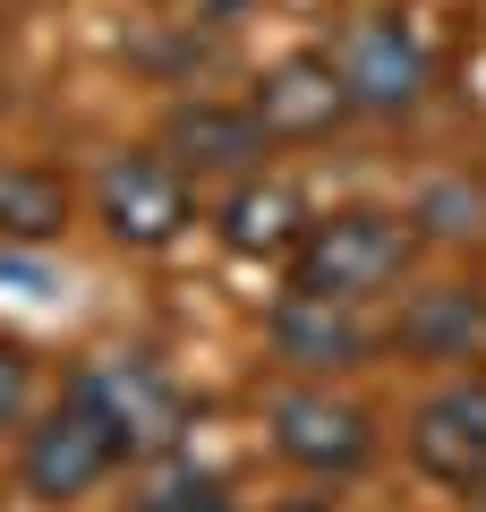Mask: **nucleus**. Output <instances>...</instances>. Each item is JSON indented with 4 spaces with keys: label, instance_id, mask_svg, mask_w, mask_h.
<instances>
[{
    "label": "nucleus",
    "instance_id": "obj_1",
    "mask_svg": "<svg viewBox=\"0 0 486 512\" xmlns=\"http://www.w3.org/2000/svg\"><path fill=\"white\" fill-rule=\"evenodd\" d=\"M418 231L401 214H376V205H342V214L307 222V239L290 248V291H324V299H376L401 282Z\"/></svg>",
    "mask_w": 486,
    "mask_h": 512
},
{
    "label": "nucleus",
    "instance_id": "obj_11",
    "mask_svg": "<svg viewBox=\"0 0 486 512\" xmlns=\"http://www.w3.org/2000/svg\"><path fill=\"white\" fill-rule=\"evenodd\" d=\"M265 146L273 137H265V120L248 103H180L162 120V154L180 171H248Z\"/></svg>",
    "mask_w": 486,
    "mask_h": 512
},
{
    "label": "nucleus",
    "instance_id": "obj_16",
    "mask_svg": "<svg viewBox=\"0 0 486 512\" xmlns=\"http://www.w3.org/2000/svg\"><path fill=\"white\" fill-rule=\"evenodd\" d=\"M282 512H333V504H282Z\"/></svg>",
    "mask_w": 486,
    "mask_h": 512
},
{
    "label": "nucleus",
    "instance_id": "obj_8",
    "mask_svg": "<svg viewBox=\"0 0 486 512\" xmlns=\"http://www.w3.org/2000/svg\"><path fill=\"white\" fill-rule=\"evenodd\" d=\"M342 77H350V103L359 111H384V120H393V111H418L435 60L401 18H367V26H350V43H342Z\"/></svg>",
    "mask_w": 486,
    "mask_h": 512
},
{
    "label": "nucleus",
    "instance_id": "obj_10",
    "mask_svg": "<svg viewBox=\"0 0 486 512\" xmlns=\"http://www.w3.org/2000/svg\"><path fill=\"white\" fill-rule=\"evenodd\" d=\"M273 350L307 376H333V367H359L376 350V333L359 325V299H324V291H282L273 299Z\"/></svg>",
    "mask_w": 486,
    "mask_h": 512
},
{
    "label": "nucleus",
    "instance_id": "obj_15",
    "mask_svg": "<svg viewBox=\"0 0 486 512\" xmlns=\"http://www.w3.org/2000/svg\"><path fill=\"white\" fill-rule=\"evenodd\" d=\"M26 402H35V359L18 342H0V427H18Z\"/></svg>",
    "mask_w": 486,
    "mask_h": 512
},
{
    "label": "nucleus",
    "instance_id": "obj_4",
    "mask_svg": "<svg viewBox=\"0 0 486 512\" xmlns=\"http://www.w3.org/2000/svg\"><path fill=\"white\" fill-rule=\"evenodd\" d=\"M265 427H273V453L307 478H350L367 453H376V419L342 393H316V384H290L265 402Z\"/></svg>",
    "mask_w": 486,
    "mask_h": 512
},
{
    "label": "nucleus",
    "instance_id": "obj_7",
    "mask_svg": "<svg viewBox=\"0 0 486 512\" xmlns=\"http://www.w3.org/2000/svg\"><path fill=\"white\" fill-rule=\"evenodd\" d=\"M410 461L435 487H486V376H452L418 402Z\"/></svg>",
    "mask_w": 486,
    "mask_h": 512
},
{
    "label": "nucleus",
    "instance_id": "obj_6",
    "mask_svg": "<svg viewBox=\"0 0 486 512\" xmlns=\"http://www.w3.org/2000/svg\"><path fill=\"white\" fill-rule=\"evenodd\" d=\"M248 111L265 120L273 146H299V137H324V128H342L350 111V77H342V52H290L256 77Z\"/></svg>",
    "mask_w": 486,
    "mask_h": 512
},
{
    "label": "nucleus",
    "instance_id": "obj_5",
    "mask_svg": "<svg viewBox=\"0 0 486 512\" xmlns=\"http://www.w3.org/2000/svg\"><path fill=\"white\" fill-rule=\"evenodd\" d=\"M94 214L120 248H171L188 231V171L171 154H111L94 180Z\"/></svg>",
    "mask_w": 486,
    "mask_h": 512
},
{
    "label": "nucleus",
    "instance_id": "obj_14",
    "mask_svg": "<svg viewBox=\"0 0 486 512\" xmlns=\"http://www.w3.org/2000/svg\"><path fill=\"white\" fill-rule=\"evenodd\" d=\"M137 512H239V504H231V487H222L214 470H197V461H171V470L145 478Z\"/></svg>",
    "mask_w": 486,
    "mask_h": 512
},
{
    "label": "nucleus",
    "instance_id": "obj_12",
    "mask_svg": "<svg viewBox=\"0 0 486 512\" xmlns=\"http://www.w3.org/2000/svg\"><path fill=\"white\" fill-rule=\"evenodd\" d=\"M222 248L231 256H290L307 239V197L290 180H265V171H239V188L222 197Z\"/></svg>",
    "mask_w": 486,
    "mask_h": 512
},
{
    "label": "nucleus",
    "instance_id": "obj_3",
    "mask_svg": "<svg viewBox=\"0 0 486 512\" xmlns=\"http://www.w3.org/2000/svg\"><path fill=\"white\" fill-rule=\"evenodd\" d=\"M111 470H120V444H111V427L94 419L77 393H60V410H43V419L26 427L18 478H26L35 504H77V495H94Z\"/></svg>",
    "mask_w": 486,
    "mask_h": 512
},
{
    "label": "nucleus",
    "instance_id": "obj_2",
    "mask_svg": "<svg viewBox=\"0 0 486 512\" xmlns=\"http://www.w3.org/2000/svg\"><path fill=\"white\" fill-rule=\"evenodd\" d=\"M69 393L111 427L120 461H162L188 436V402H180V384L162 376L154 359H94V367L69 376Z\"/></svg>",
    "mask_w": 486,
    "mask_h": 512
},
{
    "label": "nucleus",
    "instance_id": "obj_9",
    "mask_svg": "<svg viewBox=\"0 0 486 512\" xmlns=\"http://www.w3.org/2000/svg\"><path fill=\"white\" fill-rule=\"evenodd\" d=\"M393 350L427 359V367L486 359V282H427V291H410L393 316Z\"/></svg>",
    "mask_w": 486,
    "mask_h": 512
},
{
    "label": "nucleus",
    "instance_id": "obj_13",
    "mask_svg": "<svg viewBox=\"0 0 486 512\" xmlns=\"http://www.w3.org/2000/svg\"><path fill=\"white\" fill-rule=\"evenodd\" d=\"M69 231V188L52 171H0V239L43 248V239Z\"/></svg>",
    "mask_w": 486,
    "mask_h": 512
}]
</instances>
